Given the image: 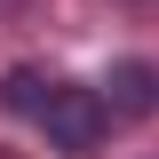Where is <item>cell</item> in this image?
Segmentation results:
<instances>
[{
	"label": "cell",
	"instance_id": "cell-4",
	"mask_svg": "<svg viewBox=\"0 0 159 159\" xmlns=\"http://www.w3.org/2000/svg\"><path fill=\"white\" fill-rule=\"evenodd\" d=\"M0 159H8V151H0Z\"/></svg>",
	"mask_w": 159,
	"mask_h": 159
},
{
	"label": "cell",
	"instance_id": "cell-2",
	"mask_svg": "<svg viewBox=\"0 0 159 159\" xmlns=\"http://www.w3.org/2000/svg\"><path fill=\"white\" fill-rule=\"evenodd\" d=\"M103 103L127 111V119H151V111H159V72H151V64H135V56L111 64V96H103Z\"/></svg>",
	"mask_w": 159,
	"mask_h": 159
},
{
	"label": "cell",
	"instance_id": "cell-3",
	"mask_svg": "<svg viewBox=\"0 0 159 159\" xmlns=\"http://www.w3.org/2000/svg\"><path fill=\"white\" fill-rule=\"evenodd\" d=\"M48 88H56V80H40L32 64H16V72L0 80V103H8L16 119H40V103H48Z\"/></svg>",
	"mask_w": 159,
	"mask_h": 159
},
{
	"label": "cell",
	"instance_id": "cell-1",
	"mask_svg": "<svg viewBox=\"0 0 159 159\" xmlns=\"http://www.w3.org/2000/svg\"><path fill=\"white\" fill-rule=\"evenodd\" d=\"M40 127H48V143L72 159H88L103 143V127H111V103L96 96V88H48V103H40Z\"/></svg>",
	"mask_w": 159,
	"mask_h": 159
}]
</instances>
